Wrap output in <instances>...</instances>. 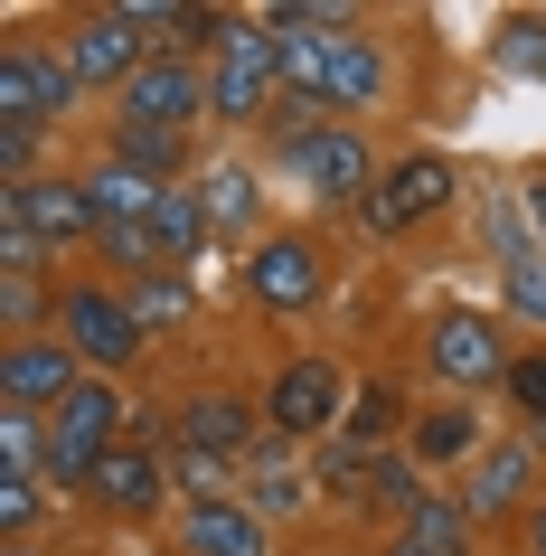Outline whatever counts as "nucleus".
Here are the masks:
<instances>
[{
	"label": "nucleus",
	"mask_w": 546,
	"mask_h": 556,
	"mask_svg": "<svg viewBox=\"0 0 546 556\" xmlns=\"http://www.w3.org/2000/svg\"><path fill=\"white\" fill-rule=\"evenodd\" d=\"M151 245H161V264H189L217 245V227H207V199H199V179H179V189H161V207H151Z\"/></svg>",
	"instance_id": "4be33fe9"
},
{
	"label": "nucleus",
	"mask_w": 546,
	"mask_h": 556,
	"mask_svg": "<svg viewBox=\"0 0 546 556\" xmlns=\"http://www.w3.org/2000/svg\"><path fill=\"white\" fill-rule=\"evenodd\" d=\"M236 283H245V302H255L264 321H312L320 302H330V245L312 227H274L255 255L236 264Z\"/></svg>",
	"instance_id": "20e7f679"
},
{
	"label": "nucleus",
	"mask_w": 546,
	"mask_h": 556,
	"mask_svg": "<svg viewBox=\"0 0 546 556\" xmlns=\"http://www.w3.org/2000/svg\"><path fill=\"white\" fill-rule=\"evenodd\" d=\"M518 199H528V217H537V236H546V161H537L528 179H518Z\"/></svg>",
	"instance_id": "72a5a7b5"
},
{
	"label": "nucleus",
	"mask_w": 546,
	"mask_h": 556,
	"mask_svg": "<svg viewBox=\"0 0 546 556\" xmlns=\"http://www.w3.org/2000/svg\"><path fill=\"white\" fill-rule=\"evenodd\" d=\"M48 509H66L48 481H0V538H10V547H29L38 528H48Z\"/></svg>",
	"instance_id": "cd10ccee"
},
{
	"label": "nucleus",
	"mask_w": 546,
	"mask_h": 556,
	"mask_svg": "<svg viewBox=\"0 0 546 556\" xmlns=\"http://www.w3.org/2000/svg\"><path fill=\"white\" fill-rule=\"evenodd\" d=\"M199 199H207V227H217V245H245V255H255L264 236V170L255 161H207L199 170Z\"/></svg>",
	"instance_id": "aec40b11"
},
{
	"label": "nucleus",
	"mask_w": 546,
	"mask_h": 556,
	"mask_svg": "<svg viewBox=\"0 0 546 556\" xmlns=\"http://www.w3.org/2000/svg\"><path fill=\"white\" fill-rule=\"evenodd\" d=\"M348 396H358V387H348L340 358H330V350H302V358H283V368L264 378V434H283V443L312 453V443H330L348 425Z\"/></svg>",
	"instance_id": "39448f33"
},
{
	"label": "nucleus",
	"mask_w": 546,
	"mask_h": 556,
	"mask_svg": "<svg viewBox=\"0 0 546 556\" xmlns=\"http://www.w3.org/2000/svg\"><path fill=\"white\" fill-rule=\"evenodd\" d=\"M453 500L471 509V528H518L546 500V443L537 434H490V453L453 481Z\"/></svg>",
	"instance_id": "1a4fd4ad"
},
{
	"label": "nucleus",
	"mask_w": 546,
	"mask_h": 556,
	"mask_svg": "<svg viewBox=\"0 0 546 556\" xmlns=\"http://www.w3.org/2000/svg\"><path fill=\"white\" fill-rule=\"evenodd\" d=\"M114 123H132V132H199L207 123V66L199 58H151L114 94Z\"/></svg>",
	"instance_id": "ddd939ff"
},
{
	"label": "nucleus",
	"mask_w": 546,
	"mask_h": 556,
	"mask_svg": "<svg viewBox=\"0 0 546 556\" xmlns=\"http://www.w3.org/2000/svg\"><path fill=\"white\" fill-rule=\"evenodd\" d=\"M453 199H461V170H453V161H443V151H405V161H386L377 199L358 207V227H368V236H415L424 217H443Z\"/></svg>",
	"instance_id": "f8f14e48"
},
{
	"label": "nucleus",
	"mask_w": 546,
	"mask_h": 556,
	"mask_svg": "<svg viewBox=\"0 0 546 556\" xmlns=\"http://www.w3.org/2000/svg\"><path fill=\"white\" fill-rule=\"evenodd\" d=\"M377 556H481V528H471V509H461L453 491H424L386 538H377Z\"/></svg>",
	"instance_id": "412c9836"
},
{
	"label": "nucleus",
	"mask_w": 546,
	"mask_h": 556,
	"mask_svg": "<svg viewBox=\"0 0 546 556\" xmlns=\"http://www.w3.org/2000/svg\"><path fill=\"white\" fill-rule=\"evenodd\" d=\"M170 556H274V528L245 500H179Z\"/></svg>",
	"instance_id": "a211bd4d"
},
{
	"label": "nucleus",
	"mask_w": 546,
	"mask_h": 556,
	"mask_svg": "<svg viewBox=\"0 0 546 556\" xmlns=\"http://www.w3.org/2000/svg\"><path fill=\"white\" fill-rule=\"evenodd\" d=\"M386 94H396V48L386 38H368V29H348L340 48H330V114L340 123H358V114H386Z\"/></svg>",
	"instance_id": "6ab92c4d"
},
{
	"label": "nucleus",
	"mask_w": 546,
	"mask_h": 556,
	"mask_svg": "<svg viewBox=\"0 0 546 556\" xmlns=\"http://www.w3.org/2000/svg\"><path fill=\"white\" fill-rule=\"evenodd\" d=\"M0 556H38V547H0Z\"/></svg>",
	"instance_id": "f704fd0d"
},
{
	"label": "nucleus",
	"mask_w": 546,
	"mask_h": 556,
	"mask_svg": "<svg viewBox=\"0 0 546 556\" xmlns=\"http://www.w3.org/2000/svg\"><path fill=\"white\" fill-rule=\"evenodd\" d=\"M518 556H546V500L528 509V519H518Z\"/></svg>",
	"instance_id": "473e14b6"
},
{
	"label": "nucleus",
	"mask_w": 546,
	"mask_h": 556,
	"mask_svg": "<svg viewBox=\"0 0 546 556\" xmlns=\"http://www.w3.org/2000/svg\"><path fill=\"white\" fill-rule=\"evenodd\" d=\"M499 302H509V321L546 330V255H518V264H499Z\"/></svg>",
	"instance_id": "7c9ffc66"
},
{
	"label": "nucleus",
	"mask_w": 546,
	"mask_h": 556,
	"mask_svg": "<svg viewBox=\"0 0 546 556\" xmlns=\"http://www.w3.org/2000/svg\"><path fill=\"white\" fill-rule=\"evenodd\" d=\"M499 396L518 406V434H537V443H546V350H518V358H509V387H499Z\"/></svg>",
	"instance_id": "c756f323"
},
{
	"label": "nucleus",
	"mask_w": 546,
	"mask_h": 556,
	"mask_svg": "<svg viewBox=\"0 0 546 556\" xmlns=\"http://www.w3.org/2000/svg\"><path fill=\"white\" fill-rule=\"evenodd\" d=\"M58 330H66V350L86 358V378H132L142 368V350H151V330L132 321V293L123 283H104V274H76L66 283V302H58Z\"/></svg>",
	"instance_id": "7ed1b4c3"
},
{
	"label": "nucleus",
	"mask_w": 546,
	"mask_h": 556,
	"mask_svg": "<svg viewBox=\"0 0 546 556\" xmlns=\"http://www.w3.org/2000/svg\"><path fill=\"white\" fill-rule=\"evenodd\" d=\"M123 293H132V321H142L151 340H179V330L199 321V274H179V264L142 274V283H123Z\"/></svg>",
	"instance_id": "393cba45"
},
{
	"label": "nucleus",
	"mask_w": 546,
	"mask_h": 556,
	"mask_svg": "<svg viewBox=\"0 0 546 556\" xmlns=\"http://www.w3.org/2000/svg\"><path fill=\"white\" fill-rule=\"evenodd\" d=\"M104 151H114L123 170L161 179V189H179V179H199V170H189V161H199V132H132V123H114V132H104Z\"/></svg>",
	"instance_id": "b1692460"
},
{
	"label": "nucleus",
	"mask_w": 546,
	"mask_h": 556,
	"mask_svg": "<svg viewBox=\"0 0 546 556\" xmlns=\"http://www.w3.org/2000/svg\"><path fill=\"white\" fill-rule=\"evenodd\" d=\"M58 48H66V66H76V86H86V94H123L151 58H161L132 0H104V10H66V20H58Z\"/></svg>",
	"instance_id": "423d86ee"
},
{
	"label": "nucleus",
	"mask_w": 546,
	"mask_h": 556,
	"mask_svg": "<svg viewBox=\"0 0 546 556\" xmlns=\"http://www.w3.org/2000/svg\"><path fill=\"white\" fill-rule=\"evenodd\" d=\"M490 58L509 66V76H546V10H509L499 20V48Z\"/></svg>",
	"instance_id": "c85d7f7f"
},
{
	"label": "nucleus",
	"mask_w": 546,
	"mask_h": 556,
	"mask_svg": "<svg viewBox=\"0 0 546 556\" xmlns=\"http://www.w3.org/2000/svg\"><path fill=\"white\" fill-rule=\"evenodd\" d=\"M38 151H48V132H38V123H0V189L38 179Z\"/></svg>",
	"instance_id": "2f4dec72"
},
{
	"label": "nucleus",
	"mask_w": 546,
	"mask_h": 556,
	"mask_svg": "<svg viewBox=\"0 0 546 556\" xmlns=\"http://www.w3.org/2000/svg\"><path fill=\"white\" fill-rule=\"evenodd\" d=\"M509 340H499V312H481V302H443L424 321V368L443 396H481V387H509Z\"/></svg>",
	"instance_id": "0eeeda50"
},
{
	"label": "nucleus",
	"mask_w": 546,
	"mask_h": 556,
	"mask_svg": "<svg viewBox=\"0 0 546 556\" xmlns=\"http://www.w3.org/2000/svg\"><path fill=\"white\" fill-rule=\"evenodd\" d=\"M76 104H86V86H76L66 48H58V38L10 29V48H0V123H38V132H66V123H76Z\"/></svg>",
	"instance_id": "6e6552de"
},
{
	"label": "nucleus",
	"mask_w": 546,
	"mask_h": 556,
	"mask_svg": "<svg viewBox=\"0 0 546 556\" xmlns=\"http://www.w3.org/2000/svg\"><path fill=\"white\" fill-rule=\"evenodd\" d=\"M58 302H66V283H48V274H0V350L10 340H48Z\"/></svg>",
	"instance_id": "bb28decb"
},
{
	"label": "nucleus",
	"mask_w": 546,
	"mask_h": 556,
	"mask_svg": "<svg viewBox=\"0 0 546 556\" xmlns=\"http://www.w3.org/2000/svg\"><path fill=\"white\" fill-rule=\"evenodd\" d=\"M189 453H217V463H245L264 443V396H236V387H199V396H179V434Z\"/></svg>",
	"instance_id": "dca6fc26"
},
{
	"label": "nucleus",
	"mask_w": 546,
	"mask_h": 556,
	"mask_svg": "<svg viewBox=\"0 0 546 556\" xmlns=\"http://www.w3.org/2000/svg\"><path fill=\"white\" fill-rule=\"evenodd\" d=\"M76 387H86V358L66 350V330H48V340H10V350H0V406L58 415Z\"/></svg>",
	"instance_id": "2eb2a0df"
},
{
	"label": "nucleus",
	"mask_w": 546,
	"mask_h": 556,
	"mask_svg": "<svg viewBox=\"0 0 546 556\" xmlns=\"http://www.w3.org/2000/svg\"><path fill=\"white\" fill-rule=\"evenodd\" d=\"M320 500V463L302 453V443H283V434H264L255 453H245V509H255L264 528H283V519H302Z\"/></svg>",
	"instance_id": "f3484780"
},
{
	"label": "nucleus",
	"mask_w": 546,
	"mask_h": 556,
	"mask_svg": "<svg viewBox=\"0 0 546 556\" xmlns=\"http://www.w3.org/2000/svg\"><path fill=\"white\" fill-rule=\"evenodd\" d=\"M490 453V415H481V396H433V406H415V425H405V463L424 471H443V481H461V471Z\"/></svg>",
	"instance_id": "4468645a"
},
{
	"label": "nucleus",
	"mask_w": 546,
	"mask_h": 556,
	"mask_svg": "<svg viewBox=\"0 0 546 556\" xmlns=\"http://www.w3.org/2000/svg\"><path fill=\"white\" fill-rule=\"evenodd\" d=\"M76 179H86V199H94V217H104V227H151V207H161V179L123 170L114 151H94Z\"/></svg>",
	"instance_id": "5701e85b"
},
{
	"label": "nucleus",
	"mask_w": 546,
	"mask_h": 556,
	"mask_svg": "<svg viewBox=\"0 0 546 556\" xmlns=\"http://www.w3.org/2000/svg\"><path fill=\"white\" fill-rule=\"evenodd\" d=\"M405 425H415V406H405L386 378H368L358 396H348V425H340V443H358V453H396L405 443Z\"/></svg>",
	"instance_id": "a878e982"
},
{
	"label": "nucleus",
	"mask_w": 546,
	"mask_h": 556,
	"mask_svg": "<svg viewBox=\"0 0 546 556\" xmlns=\"http://www.w3.org/2000/svg\"><path fill=\"white\" fill-rule=\"evenodd\" d=\"M0 217L29 227L58 264L86 255L94 236H104V217H94V199H86V179H76V170H38V179H20V189H0Z\"/></svg>",
	"instance_id": "9d476101"
},
{
	"label": "nucleus",
	"mask_w": 546,
	"mask_h": 556,
	"mask_svg": "<svg viewBox=\"0 0 546 556\" xmlns=\"http://www.w3.org/2000/svg\"><path fill=\"white\" fill-rule=\"evenodd\" d=\"M86 509L114 528H151V519H179V481H170V453L151 443H114L104 471L86 481Z\"/></svg>",
	"instance_id": "9b49d317"
},
{
	"label": "nucleus",
	"mask_w": 546,
	"mask_h": 556,
	"mask_svg": "<svg viewBox=\"0 0 546 556\" xmlns=\"http://www.w3.org/2000/svg\"><path fill=\"white\" fill-rule=\"evenodd\" d=\"M274 114H283L274 29H264V10H227L217 58H207V123L217 132H274Z\"/></svg>",
	"instance_id": "f03ea898"
},
{
	"label": "nucleus",
	"mask_w": 546,
	"mask_h": 556,
	"mask_svg": "<svg viewBox=\"0 0 546 556\" xmlns=\"http://www.w3.org/2000/svg\"><path fill=\"white\" fill-rule=\"evenodd\" d=\"M264 170L292 179L312 207H348V217H358V207L377 199L386 161L368 151V123H340V114H330V123H312V132H274V142H264Z\"/></svg>",
	"instance_id": "f257e3e1"
}]
</instances>
